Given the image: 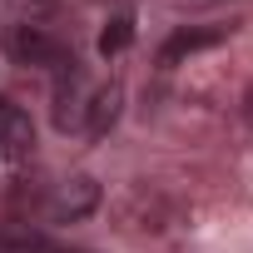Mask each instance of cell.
I'll use <instances>...</instances> for the list:
<instances>
[{
    "instance_id": "6da1fadb",
    "label": "cell",
    "mask_w": 253,
    "mask_h": 253,
    "mask_svg": "<svg viewBox=\"0 0 253 253\" xmlns=\"http://www.w3.org/2000/svg\"><path fill=\"white\" fill-rule=\"evenodd\" d=\"M89 99H94V89H89V80H84V70L75 65V60H65L60 65V80H55V129H84V119H89Z\"/></svg>"
},
{
    "instance_id": "7a4b0ae2",
    "label": "cell",
    "mask_w": 253,
    "mask_h": 253,
    "mask_svg": "<svg viewBox=\"0 0 253 253\" xmlns=\"http://www.w3.org/2000/svg\"><path fill=\"white\" fill-rule=\"evenodd\" d=\"M94 204H99V184L84 179V174H75V179L55 184V194L45 199V213H50L55 223H75V218L94 213Z\"/></svg>"
},
{
    "instance_id": "3957f363",
    "label": "cell",
    "mask_w": 253,
    "mask_h": 253,
    "mask_svg": "<svg viewBox=\"0 0 253 253\" xmlns=\"http://www.w3.org/2000/svg\"><path fill=\"white\" fill-rule=\"evenodd\" d=\"M10 60L15 65H65V50H60V40L45 30V25H15L10 30Z\"/></svg>"
},
{
    "instance_id": "277c9868",
    "label": "cell",
    "mask_w": 253,
    "mask_h": 253,
    "mask_svg": "<svg viewBox=\"0 0 253 253\" xmlns=\"http://www.w3.org/2000/svg\"><path fill=\"white\" fill-rule=\"evenodd\" d=\"M223 40H228L223 25H189V30H174V35L164 40V50H159V65L174 70L179 60H189V55H199V50H213V45H223Z\"/></svg>"
},
{
    "instance_id": "5b68a950",
    "label": "cell",
    "mask_w": 253,
    "mask_h": 253,
    "mask_svg": "<svg viewBox=\"0 0 253 253\" xmlns=\"http://www.w3.org/2000/svg\"><path fill=\"white\" fill-rule=\"evenodd\" d=\"M0 144H5V154H15V159H25L30 144H35L30 114H25L20 104H10V99H0Z\"/></svg>"
},
{
    "instance_id": "8992f818",
    "label": "cell",
    "mask_w": 253,
    "mask_h": 253,
    "mask_svg": "<svg viewBox=\"0 0 253 253\" xmlns=\"http://www.w3.org/2000/svg\"><path fill=\"white\" fill-rule=\"evenodd\" d=\"M119 104H124V84H99L94 99H89V119H84V129L89 134H109V124L119 119Z\"/></svg>"
},
{
    "instance_id": "52a82bcc",
    "label": "cell",
    "mask_w": 253,
    "mask_h": 253,
    "mask_svg": "<svg viewBox=\"0 0 253 253\" xmlns=\"http://www.w3.org/2000/svg\"><path fill=\"white\" fill-rule=\"evenodd\" d=\"M129 40H134V15H114V20L99 30V55L109 60V55H119V50H129Z\"/></svg>"
},
{
    "instance_id": "ba28073f",
    "label": "cell",
    "mask_w": 253,
    "mask_h": 253,
    "mask_svg": "<svg viewBox=\"0 0 253 253\" xmlns=\"http://www.w3.org/2000/svg\"><path fill=\"white\" fill-rule=\"evenodd\" d=\"M0 253H45V238L30 228H0Z\"/></svg>"
},
{
    "instance_id": "9c48e42d",
    "label": "cell",
    "mask_w": 253,
    "mask_h": 253,
    "mask_svg": "<svg viewBox=\"0 0 253 253\" xmlns=\"http://www.w3.org/2000/svg\"><path fill=\"white\" fill-rule=\"evenodd\" d=\"M10 5H15V15H20L25 25H35L40 15H50V10L60 5V0H10Z\"/></svg>"
},
{
    "instance_id": "30bf717a",
    "label": "cell",
    "mask_w": 253,
    "mask_h": 253,
    "mask_svg": "<svg viewBox=\"0 0 253 253\" xmlns=\"http://www.w3.org/2000/svg\"><path fill=\"white\" fill-rule=\"evenodd\" d=\"M243 114H248V124H253V89L243 94Z\"/></svg>"
}]
</instances>
